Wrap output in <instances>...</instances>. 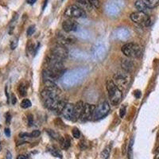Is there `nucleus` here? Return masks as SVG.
<instances>
[{
	"instance_id": "f257e3e1",
	"label": "nucleus",
	"mask_w": 159,
	"mask_h": 159,
	"mask_svg": "<svg viewBox=\"0 0 159 159\" xmlns=\"http://www.w3.org/2000/svg\"><path fill=\"white\" fill-rule=\"evenodd\" d=\"M61 90L54 81L47 80L46 87L41 93L44 104L46 108L54 111L57 108V104L62 99H61Z\"/></svg>"
},
{
	"instance_id": "f03ea898",
	"label": "nucleus",
	"mask_w": 159,
	"mask_h": 159,
	"mask_svg": "<svg viewBox=\"0 0 159 159\" xmlns=\"http://www.w3.org/2000/svg\"><path fill=\"white\" fill-rule=\"evenodd\" d=\"M88 70L86 68H76L65 73L61 77L62 84L65 87H73L81 82L88 75Z\"/></svg>"
},
{
	"instance_id": "7ed1b4c3",
	"label": "nucleus",
	"mask_w": 159,
	"mask_h": 159,
	"mask_svg": "<svg viewBox=\"0 0 159 159\" xmlns=\"http://www.w3.org/2000/svg\"><path fill=\"white\" fill-rule=\"evenodd\" d=\"M107 89L108 92V97L110 100L111 105H118L121 102L123 94L122 91L116 86V84L114 83L112 80H108L107 81Z\"/></svg>"
},
{
	"instance_id": "20e7f679",
	"label": "nucleus",
	"mask_w": 159,
	"mask_h": 159,
	"mask_svg": "<svg viewBox=\"0 0 159 159\" xmlns=\"http://www.w3.org/2000/svg\"><path fill=\"white\" fill-rule=\"evenodd\" d=\"M121 51L128 58H138L142 56V48L137 43L125 44L122 47Z\"/></svg>"
},
{
	"instance_id": "39448f33",
	"label": "nucleus",
	"mask_w": 159,
	"mask_h": 159,
	"mask_svg": "<svg viewBox=\"0 0 159 159\" xmlns=\"http://www.w3.org/2000/svg\"><path fill=\"white\" fill-rule=\"evenodd\" d=\"M112 81L116 84V86L122 91L129 86L130 81H131V76L130 73H127L123 70V72H118L117 73H116L113 76Z\"/></svg>"
},
{
	"instance_id": "423d86ee",
	"label": "nucleus",
	"mask_w": 159,
	"mask_h": 159,
	"mask_svg": "<svg viewBox=\"0 0 159 159\" xmlns=\"http://www.w3.org/2000/svg\"><path fill=\"white\" fill-rule=\"evenodd\" d=\"M122 3L123 2L120 0H114L111 2L106 3L104 11L108 16L115 17L117 16L121 11Z\"/></svg>"
},
{
	"instance_id": "0eeeda50",
	"label": "nucleus",
	"mask_w": 159,
	"mask_h": 159,
	"mask_svg": "<svg viewBox=\"0 0 159 159\" xmlns=\"http://www.w3.org/2000/svg\"><path fill=\"white\" fill-rule=\"evenodd\" d=\"M65 15L70 19H81L86 16V13L81 6L77 5H71L66 8Z\"/></svg>"
},
{
	"instance_id": "6e6552de",
	"label": "nucleus",
	"mask_w": 159,
	"mask_h": 159,
	"mask_svg": "<svg viewBox=\"0 0 159 159\" xmlns=\"http://www.w3.org/2000/svg\"><path fill=\"white\" fill-rule=\"evenodd\" d=\"M130 19L135 23L139 25H144L146 26H148L150 25V19L144 12L141 11H136L130 14Z\"/></svg>"
},
{
	"instance_id": "1a4fd4ad",
	"label": "nucleus",
	"mask_w": 159,
	"mask_h": 159,
	"mask_svg": "<svg viewBox=\"0 0 159 159\" xmlns=\"http://www.w3.org/2000/svg\"><path fill=\"white\" fill-rule=\"evenodd\" d=\"M107 49L104 45L102 43H96L93 46L92 49V57L96 61H101L106 56Z\"/></svg>"
},
{
	"instance_id": "9d476101",
	"label": "nucleus",
	"mask_w": 159,
	"mask_h": 159,
	"mask_svg": "<svg viewBox=\"0 0 159 159\" xmlns=\"http://www.w3.org/2000/svg\"><path fill=\"white\" fill-rule=\"evenodd\" d=\"M111 110L110 104L108 102H103L100 103V105L98 106L97 108H96L94 113V118L95 119H101L104 118L109 114Z\"/></svg>"
},
{
	"instance_id": "9b49d317",
	"label": "nucleus",
	"mask_w": 159,
	"mask_h": 159,
	"mask_svg": "<svg viewBox=\"0 0 159 159\" xmlns=\"http://www.w3.org/2000/svg\"><path fill=\"white\" fill-rule=\"evenodd\" d=\"M57 41L58 44L66 46L73 45L76 42V38L73 35H69L66 32H59L57 35Z\"/></svg>"
},
{
	"instance_id": "f8f14e48",
	"label": "nucleus",
	"mask_w": 159,
	"mask_h": 159,
	"mask_svg": "<svg viewBox=\"0 0 159 159\" xmlns=\"http://www.w3.org/2000/svg\"><path fill=\"white\" fill-rule=\"evenodd\" d=\"M96 106L93 104H89V103H84L83 111L81 116V120L82 122L88 121L92 119V116H94L95 111H96Z\"/></svg>"
},
{
	"instance_id": "ddd939ff",
	"label": "nucleus",
	"mask_w": 159,
	"mask_h": 159,
	"mask_svg": "<svg viewBox=\"0 0 159 159\" xmlns=\"http://www.w3.org/2000/svg\"><path fill=\"white\" fill-rule=\"evenodd\" d=\"M51 54H53L55 57H57V58L64 61L65 58H67L69 53H68V49H66L65 46H61V45L58 44V45L55 46L52 49Z\"/></svg>"
},
{
	"instance_id": "4468645a",
	"label": "nucleus",
	"mask_w": 159,
	"mask_h": 159,
	"mask_svg": "<svg viewBox=\"0 0 159 159\" xmlns=\"http://www.w3.org/2000/svg\"><path fill=\"white\" fill-rule=\"evenodd\" d=\"M112 35H113L114 39L123 41H127L130 38V31L127 28L120 27L114 31Z\"/></svg>"
},
{
	"instance_id": "2eb2a0df",
	"label": "nucleus",
	"mask_w": 159,
	"mask_h": 159,
	"mask_svg": "<svg viewBox=\"0 0 159 159\" xmlns=\"http://www.w3.org/2000/svg\"><path fill=\"white\" fill-rule=\"evenodd\" d=\"M78 24L77 22L74 21L73 19H69L65 20L62 24V28L65 30V32L70 33L76 32V30L78 29Z\"/></svg>"
},
{
	"instance_id": "dca6fc26",
	"label": "nucleus",
	"mask_w": 159,
	"mask_h": 159,
	"mask_svg": "<svg viewBox=\"0 0 159 159\" xmlns=\"http://www.w3.org/2000/svg\"><path fill=\"white\" fill-rule=\"evenodd\" d=\"M61 114L65 119L74 121V105L72 103H67L65 108L62 111Z\"/></svg>"
},
{
	"instance_id": "f3484780",
	"label": "nucleus",
	"mask_w": 159,
	"mask_h": 159,
	"mask_svg": "<svg viewBox=\"0 0 159 159\" xmlns=\"http://www.w3.org/2000/svg\"><path fill=\"white\" fill-rule=\"evenodd\" d=\"M77 2L80 3V5L88 9L98 8L100 6L99 0H77Z\"/></svg>"
},
{
	"instance_id": "a211bd4d",
	"label": "nucleus",
	"mask_w": 159,
	"mask_h": 159,
	"mask_svg": "<svg viewBox=\"0 0 159 159\" xmlns=\"http://www.w3.org/2000/svg\"><path fill=\"white\" fill-rule=\"evenodd\" d=\"M71 57H73V59L79 60V61H83V60L88 59V55L86 53H84L81 49H72L69 53Z\"/></svg>"
},
{
	"instance_id": "6ab92c4d",
	"label": "nucleus",
	"mask_w": 159,
	"mask_h": 159,
	"mask_svg": "<svg viewBox=\"0 0 159 159\" xmlns=\"http://www.w3.org/2000/svg\"><path fill=\"white\" fill-rule=\"evenodd\" d=\"M84 104V103L82 101H79L76 103V105H74V121L81 118Z\"/></svg>"
},
{
	"instance_id": "aec40b11",
	"label": "nucleus",
	"mask_w": 159,
	"mask_h": 159,
	"mask_svg": "<svg viewBox=\"0 0 159 159\" xmlns=\"http://www.w3.org/2000/svg\"><path fill=\"white\" fill-rule=\"evenodd\" d=\"M122 68L124 71H126L127 73H130V71L132 70L134 68V64L133 62L129 59H123L121 62Z\"/></svg>"
},
{
	"instance_id": "412c9836",
	"label": "nucleus",
	"mask_w": 159,
	"mask_h": 159,
	"mask_svg": "<svg viewBox=\"0 0 159 159\" xmlns=\"http://www.w3.org/2000/svg\"><path fill=\"white\" fill-rule=\"evenodd\" d=\"M76 36L78 37L79 38L81 39H83V40H87L90 38V34L86 29H84V28H79L76 31Z\"/></svg>"
},
{
	"instance_id": "4be33fe9",
	"label": "nucleus",
	"mask_w": 159,
	"mask_h": 159,
	"mask_svg": "<svg viewBox=\"0 0 159 159\" xmlns=\"http://www.w3.org/2000/svg\"><path fill=\"white\" fill-rule=\"evenodd\" d=\"M135 6L136 9L138 10V11H141V12H144V13H146V10L148 9V7L146 6V5L143 0H138V1H136L135 3Z\"/></svg>"
},
{
	"instance_id": "5701e85b",
	"label": "nucleus",
	"mask_w": 159,
	"mask_h": 159,
	"mask_svg": "<svg viewBox=\"0 0 159 159\" xmlns=\"http://www.w3.org/2000/svg\"><path fill=\"white\" fill-rule=\"evenodd\" d=\"M148 8H154L159 5V0H143Z\"/></svg>"
},
{
	"instance_id": "b1692460",
	"label": "nucleus",
	"mask_w": 159,
	"mask_h": 159,
	"mask_svg": "<svg viewBox=\"0 0 159 159\" xmlns=\"http://www.w3.org/2000/svg\"><path fill=\"white\" fill-rule=\"evenodd\" d=\"M61 145L62 148L65 149V150H67L70 146V139L68 136L61 138Z\"/></svg>"
},
{
	"instance_id": "393cba45",
	"label": "nucleus",
	"mask_w": 159,
	"mask_h": 159,
	"mask_svg": "<svg viewBox=\"0 0 159 159\" xmlns=\"http://www.w3.org/2000/svg\"><path fill=\"white\" fill-rule=\"evenodd\" d=\"M66 104H67V102H66L65 100H61L59 102V103L57 104V108H56V109H55L54 111H56L57 114L61 113L62 111H63V109L65 108V107Z\"/></svg>"
},
{
	"instance_id": "a878e982",
	"label": "nucleus",
	"mask_w": 159,
	"mask_h": 159,
	"mask_svg": "<svg viewBox=\"0 0 159 159\" xmlns=\"http://www.w3.org/2000/svg\"><path fill=\"white\" fill-rule=\"evenodd\" d=\"M133 146H134V138H131L128 146V159H133Z\"/></svg>"
},
{
	"instance_id": "bb28decb",
	"label": "nucleus",
	"mask_w": 159,
	"mask_h": 159,
	"mask_svg": "<svg viewBox=\"0 0 159 159\" xmlns=\"http://www.w3.org/2000/svg\"><path fill=\"white\" fill-rule=\"evenodd\" d=\"M49 153L54 157H57V158H62V154L61 153V151L59 150H57V149L54 148V147H51V148L49 149Z\"/></svg>"
},
{
	"instance_id": "cd10ccee",
	"label": "nucleus",
	"mask_w": 159,
	"mask_h": 159,
	"mask_svg": "<svg viewBox=\"0 0 159 159\" xmlns=\"http://www.w3.org/2000/svg\"><path fill=\"white\" fill-rule=\"evenodd\" d=\"M110 147L109 146H107L102 151V153L100 154L101 156V158L102 159H108V157H109V154H110Z\"/></svg>"
},
{
	"instance_id": "c85d7f7f",
	"label": "nucleus",
	"mask_w": 159,
	"mask_h": 159,
	"mask_svg": "<svg viewBox=\"0 0 159 159\" xmlns=\"http://www.w3.org/2000/svg\"><path fill=\"white\" fill-rule=\"evenodd\" d=\"M31 105H32V103H31L29 99H24L22 101V103H21V107L22 108H24V109H27V108H30Z\"/></svg>"
},
{
	"instance_id": "c756f323",
	"label": "nucleus",
	"mask_w": 159,
	"mask_h": 159,
	"mask_svg": "<svg viewBox=\"0 0 159 159\" xmlns=\"http://www.w3.org/2000/svg\"><path fill=\"white\" fill-rule=\"evenodd\" d=\"M19 92L20 96H25L26 95V86L23 83L20 84V85H19Z\"/></svg>"
},
{
	"instance_id": "7c9ffc66",
	"label": "nucleus",
	"mask_w": 159,
	"mask_h": 159,
	"mask_svg": "<svg viewBox=\"0 0 159 159\" xmlns=\"http://www.w3.org/2000/svg\"><path fill=\"white\" fill-rule=\"evenodd\" d=\"M47 132L49 134V135L52 138H53V139H60V136L58 135V133H57L56 131H54V130H47Z\"/></svg>"
},
{
	"instance_id": "2f4dec72",
	"label": "nucleus",
	"mask_w": 159,
	"mask_h": 159,
	"mask_svg": "<svg viewBox=\"0 0 159 159\" xmlns=\"http://www.w3.org/2000/svg\"><path fill=\"white\" fill-rule=\"evenodd\" d=\"M73 136L75 138H79L81 137V131H80V130L78 128H73Z\"/></svg>"
},
{
	"instance_id": "473e14b6",
	"label": "nucleus",
	"mask_w": 159,
	"mask_h": 159,
	"mask_svg": "<svg viewBox=\"0 0 159 159\" xmlns=\"http://www.w3.org/2000/svg\"><path fill=\"white\" fill-rule=\"evenodd\" d=\"M18 43H19V38H14L11 43V49H15L16 47L18 46Z\"/></svg>"
},
{
	"instance_id": "72a5a7b5",
	"label": "nucleus",
	"mask_w": 159,
	"mask_h": 159,
	"mask_svg": "<svg viewBox=\"0 0 159 159\" xmlns=\"http://www.w3.org/2000/svg\"><path fill=\"white\" fill-rule=\"evenodd\" d=\"M41 135L40 130H33L32 132L30 134V138H38Z\"/></svg>"
},
{
	"instance_id": "f704fd0d",
	"label": "nucleus",
	"mask_w": 159,
	"mask_h": 159,
	"mask_svg": "<svg viewBox=\"0 0 159 159\" xmlns=\"http://www.w3.org/2000/svg\"><path fill=\"white\" fill-rule=\"evenodd\" d=\"M35 31V26H30L28 29H27L26 34L27 36H31Z\"/></svg>"
},
{
	"instance_id": "c9c22d12",
	"label": "nucleus",
	"mask_w": 159,
	"mask_h": 159,
	"mask_svg": "<svg viewBox=\"0 0 159 159\" xmlns=\"http://www.w3.org/2000/svg\"><path fill=\"white\" fill-rule=\"evenodd\" d=\"M126 111H127V108H126V106H122L120 108V110H119V116L121 118H123L125 114H126Z\"/></svg>"
},
{
	"instance_id": "e433bc0d",
	"label": "nucleus",
	"mask_w": 159,
	"mask_h": 159,
	"mask_svg": "<svg viewBox=\"0 0 159 159\" xmlns=\"http://www.w3.org/2000/svg\"><path fill=\"white\" fill-rule=\"evenodd\" d=\"M134 95H135V98L138 99V98H140V96H141V92L139 91V90H136V91L134 92Z\"/></svg>"
},
{
	"instance_id": "4c0bfd02",
	"label": "nucleus",
	"mask_w": 159,
	"mask_h": 159,
	"mask_svg": "<svg viewBox=\"0 0 159 159\" xmlns=\"http://www.w3.org/2000/svg\"><path fill=\"white\" fill-rule=\"evenodd\" d=\"M28 123H29V126H31L33 124V116L31 115L28 116Z\"/></svg>"
},
{
	"instance_id": "58836bf2",
	"label": "nucleus",
	"mask_w": 159,
	"mask_h": 159,
	"mask_svg": "<svg viewBox=\"0 0 159 159\" xmlns=\"http://www.w3.org/2000/svg\"><path fill=\"white\" fill-rule=\"evenodd\" d=\"M4 132H5V135H6V137H10L11 136V130H10L9 128H6Z\"/></svg>"
},
{
	"instance_id": "ea45409f",
	"label": "nucleus",
	"mask_w": 159,
	"mask_h": 159,
	"mask_svg": "<svg viewBox=\"0 0 159 159\" xmlns=\"http://www.w3.org/2000/svg\"><path fill=\"white\" fill-rule=\"evenodd\" d=\"M6 159H12V154L10 151L6 152Z\"/></svg>"
},
{
	"instance_id": "a19ab883",
	"label": "nucleus",
	"mask_w": 159,
	"mask_h": 159,
	"mask_svg": "<svg viewBox=\"0 0 159 159\" xmlns=\"http://www.w3.org/2000/svg\"><path fill=\"white\" fill-rule=\"evenodd\" d=\"M11 100H12V104H15L16 103V97H15V96L14 94L11 96Z\"/></svg>"
},
{
	"instance_id": "79ce46f5",
	"label": "nucleus",
	"mask_w": 159,
	"mask_h": 159,
	"mask_svg": "<svg viewBox=\"0 0 159 159\" xmlns=\"http://www.w3.org/2000/svg\"><path fill=\"white\" fill-rule=\"evenodd\" d=\"M11 114H10V113L6 114V123H10V121H11Z\"/></svg>"
},
{
	"instance_id": "37998d69",
	"label": "nucleus",
	"mask_w": 159,
	"mask_h": 159,
	"mask_svg": "<svg viewBox=\"0 0 159 159\" xmlns=\"http://www.w3.org/2000/svg\"><path fill=\"white\" fill-rule=\"evenodd\" d=\"M17 159H27L26 155H24V154H20L18 156Z\"/></svg>"
},
{
	"instance_id": "c03bdc74",
	"label": "nucleus",
	"mask_w": 159,
	"mask_h": 159,
	"mask_svg": "<svg viewBox=\"0 0 159 159\" xmlns=\"http://www.w3.org/2000/svg\"><path fill=\"white\" fill-rule=\"evenodd\" d=\"M37 0H27V3L30 4V5H33L34 3H35V2Z\"/></svg>"
},
{
	"instance_id": "a18cd8bd",
	"label": "nucleus",
	"mask_w": 159,
	"mask_h": 159,
	"mask_svg": "<svg viewBox=\"0 0 159 159\" xmlns=\"http://www.w3.org/2000/svg\"><path fill=\"white\" fill-rule=\"evenodd\" d=\"M47 1H48V0H45V3H44V6H43V7H42V10H44L45 7H46V6L47 5Z\"/></svg>"
},
{
	"instance_id": "49530a36",
	"label": "nucleus",
	"mask_w": 159,
	"mask_h": 159,
	"mask_svg": "<svg viewBox=\"0 0 159 159\" xmlns=\"http://www.w3.org/2000/svg\"><path fill=\"white\" fill-rule=\"evenodd\" d=\"M157 152H158V153H159V146L158 147V148H157Z\"/></svg>"
},
{
	"instance_id": "de8ad7c7",
	"label": "nucleus",
	"mask_w": 159,
	"mask_h": 159,
	"mask_svg": "<svg viewBox=\"0 0 159 159\" xmlns=\"http://www.w3.org/2000/svg\"><path fill=\"white\" fill-rule=\"evenodd\" d=\"M0 150H1V143H0Z\"/></svg>"
}]
</instances>
